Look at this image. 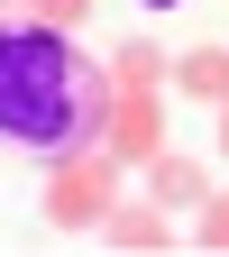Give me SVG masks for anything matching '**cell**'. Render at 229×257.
I'll return each mask as SVG.
<instances>
[{"instance_id":"cell-4","label":"cell","mask_w":229,"mask_h":257,"mask_svg":"<svg viewBox=\"0 0 229 257\" xmlns=\"http://www.w3.org/2000/svg\"><path fill=\"white\" fill-rule=\"evenodd\" d=\"M156 202H202V166L192 156H165L156 166Z\"/></svg>"},{"instance_id":"cell-1","label":"cell","mask_w":229,"mask_h":257,"mask_svg":"<svg viewBox=\"0 0 229 257\" xmlns=\"http://www.w3.org/2000/svg\"><path fill=\"white\" fill-rule=\"evenodd\" d=\"M101 74L55 28H0V138L10 147H74L101 128Z\"/></svg>"},{"instance_id":"cell-6","label":"cell","mask_w":229,"mask_h":257,"mask_svg":"<svg viewBox=\"0 0 229 257\" xmlns=\"http://www.w3.org/2000/svg\"><path fill=\"white\" fill-rule=\"evenodd\" d=\"M202 239H211V248H229V202H211V220H202Z\"/></svg>"},{"instance_id":"cell-3","label":"cell","mask_w":229,"mask_h":257,"mask_svg":"<svg viewBox=\"0 0 229 257\" xmlns=\"http://www.w3.org/2000/svg\"><path fill=\"white\" fill-rule=\"evenodd\" d=\"M183 92H202V101H220V92H229V55H220V46L183 55Z\"/></svg>"},{"instance_id":"cell-2","label":"cell","mask_w":229,"mask_h":257,"mask_svg":"<svg viewBox=\"0 0 229 257\" xmlns=\"http://www.w3.org/2000/svg\"><path fill=\"white\" fill-rule=\"evenodd\" d=\"M110 211V166H74L55 184V220H101Z\"/></svg>"},{"instance_id":"cell-5","label":"cell","mask_w":229,"mask_h":257,"mask_svg":"<svg viewBox=\"0 0 229 257\" xmlns=\"http://www.w3.org/2000/svg\"><path fill=\"white\" fill-rule=\"evenodd\" d=\"M119 239L128 248H165V220H156V211H119Z\"/></svg>"}]
</instances>
